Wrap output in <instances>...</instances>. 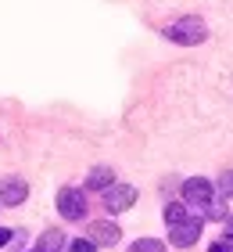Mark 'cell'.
I'll use <instances>...</instances> for the list:
<instances>
[{
	"instance_id": "obj_1",
	"label": "cell",
	"mask_w": 233,
	"mask_h": 252,
	"mask_svg": "<svg viewBox=\"0 0 233 252\" xmlns=\"http://www.w3.org/2000/svg\"><path fill=\"white\" fill-rule=\"evenodd\" d=\"M165 36L172 43H201L208 36V29H205L201 18H180V22H172V26L165 29Z\"/></svg>"
},
{
	"instance_id": "obj_2",
	"label": "cell",
	"mask_w": 233,
	"mask_h": 252,
	"mask_svg": "<svg viewBox=\"0 0 233 252\" xmlns=\"http://www.w3.org/2000/svg\"><path fill=\"white\" fill-rule=\"evenodd\" d=\"M57 213L65 220H83L86 216V194L76 191V188H61L57 191Z\"/></svg>"
},
{
	"instance_id": "obj_3",
	"label": "cell",
	"mask_w": 233,
	"mask_h": 252,
	"mask_svg": "<svg viewBox=\"0 0 233 252\" xmlns=\"http://www.w3.org/2000/svg\"><path fill=\"white\" fill-rule=\"evenodd\" d=\"M133 202H136V188H133V184H111L108 194H104L108 213H126Z\"/></svg>"
},
{
	"instance_id": "obj_4",
	"label": "cell",
	"mask_w": 233,
	"mask_h": 252,
	"mask_svg": "<svg viewBox=\"0 0 233 252\" xmlns=\"http://www.w3.org/2000/svg\"><path fill=\"white\" fill-rule=\"evenodd\" d=\"M201 227H205L201 216H190V220L176 223V227H172V245H176V249H190L197 238H201Z\"/></svg>"
},
{
	"instance_id": "obj_5",
	"label": "cell",
	"mask_w": 233,
	"mask_h": 252,
	"mask_svg": "<svg viewBox=\"0 0 233 252\" xmlns=\"http://www.w3.org/2000/svg\"><path fill=\"white\" fill-rule=\"evenodd\" d=\"M183 198L190 202V205H212V198H215V188L208 184L205 177H190L183 184Z\"/></svg>"
},
{
	"instance_id": "obj_6",
	"label": "cell",
	"mask_w": 233,
	"mask_h": 252,
	"mask_svg": "<svg viewBox=\"0 0 233 252\" xmlns=\"http://www.w3.org/2000/svg\"><path fill=\"white\" fill-rule=\"evenodd\" d=\"M29 198V188H26V180H18V177H7L4 184H0V202L4 205H22Z\"/></svg>"
},
{
	"instance_id": "obj_7",
	"label": "cell",
	"mask_w": 233,
	"mask_h": 252,
	"mask_svg": "<svg viewBox=\"0 0 233 252\" xmlns=\"http://www.w3.org/2000/svg\"><path fill=\"white\" fill-rule=\"evenodd\" d=\"M119 234H122L119 227H115V223H104V220L90 227V242H93V245H115V242H119Z\"/></svg>"
},
{
	"instance_id": "obj_8",
	"label": "cell",
	"mask_w": 233,
	"mask_h": 252,
	"mask_svg": "<svg viewBox=\"0 0 233 252\" xmlns=\"http://www.w3.org/2000/svg\"><path fill=\"white\" fill-rule=\"evenodd\" d=\"M111 184H115V173H111L108 166H93L90 169V177H86V188L90 191H104V188H111Z\"/></svg>"
},
{
	"instance_id": "obj_9",
	"label": "cell",
	"mask_w": 233,
	"mask_h": 252,
	"mask_svg": "<svg viewBox=\"0 0 233 252\" xmlns=\"http://www.w3.org/2000/svg\"><path fill=\"white\" fill-rule=\"evenodd\" d=\"M61 245H65V238H61V231H47V234L40 238V242H36V249H32V252H57Z\"/></svg>"
},
{
	"instance_id": "obj_10",
	"label": "cell",
	"mask_w": 233,
	"mask_h": 252,
	"mask_svg": "<svg viewBox=\"0 0 233 252\" xmlns=\"http://www.w3.org/2000/svg\"><path fill=\"white\" fill-rule=\"evenodd\" d=\"M165 220H169V227H176V223H183V220H190V209L180 205V202H172L169 209H165Z\"/></svg>"
},
{
	"instance_id": "obj_11",
	"label": "cell",
	"mask_w": 233,
	"mask_h": 252,
	"mask_svg": "<svg viewBox=\"0 0 233 252\" xmlns=\"http://www.w3.org/2000/svg\"><path fill=\"white\" fill-rule=\"evenodd\" d=\"M129 252H165V245H161L158 238H140V242H133Z\"/></svg>"
},
{
	"instance_id": "obj_12",
	"label": "cell",
	"mask_w": 233,
	"mask_h": 252,
	"mask_svg": "<svg viewBox=\"0 0 233 252\" xmlns=\"http://www.w3.org/2000/svg\"><path fill=\"white\" fill-rule=\"evenodd\" d=\"M68 252H97V245H93L90 238H76V242L68 245Z\"/></svg>"
},
{
	"instance_id": "obj_13",
	"label": "cell",
	"mask_w": 233,
	"mask_h": 252,
	"mask_svg": "<svg viewBox=\"0 0 233 252\" xmlns=\"http://www.w3.org/2000/svg\"><path fill=\"white\" fill-rule=\"evenodd\" d=\"M219 194H223V198H233V173L219 177Z\"/></svg>"
},
{
	"instance_id": "obj_14",
	"label": "cell",
	"mask_w": 233,
	"mask_h": 252,
	"mask_svg": "<svg viewBox=\"0 0 233 252\" xmlns=\"http://www.w3.org/2000/svg\"><path fill=\"white\" fill-rule=\"evenodd\" d=\"M11 238H15V231H7V227H0V245H7Z\"/></svg>"
},
{
	"instance_id": "obj_15",
	"label": "cell",
	"mask_w": 233,
	"mask_h": 252,
	"mask_svg": "<svg viewBox=\"0 0 233 252\" xmlns=\"http://www.w3.org/2000/svg\"><path fill=\"white\" fill-rule=\"evenodd\" d=\"M223 249H226V252H233V227L226 231V242H223Z\"/></svg>"
},
{
	"instance_id": "obj_16",
	"label": "cell",
	"mask_w": 233,
	"mask_h": 252,
	"mask_svg": "<svg viewBox=\"0 0 233 252\" xmlns=\"http://www.w3.org/2000/svg\"><path fill=\"white\" fill-rule=\"evenodd\" d=\"M208 252H226V249H223V245H219V242H215V245H212V249H208Z\"/></svg>"
}]
</instances>
